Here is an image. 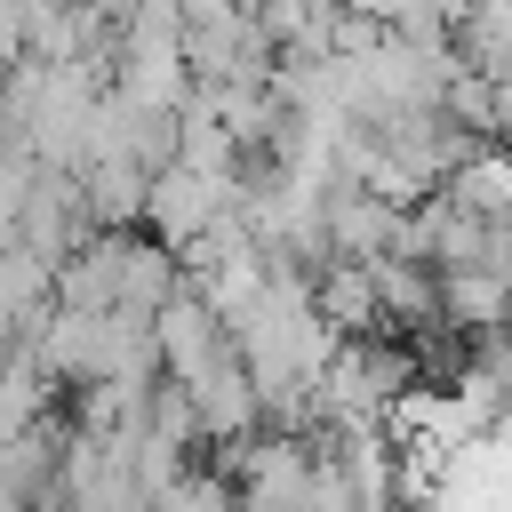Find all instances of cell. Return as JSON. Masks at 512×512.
Returning a JSON list of instances; mask_svg holds the SVG:
<instances>
[{"mask_svg":"<svg viewBox=\"0 0 512 512\" xmlns=\"http://www.w3.org/2000/svg\"><path fill=\"white\" fill-rule=\"evenodd\" d=\"M440 120H456V128H464V136H480V144H496V128H504V80L456 72V80L440 88Z\"/></svg>","mask_w":512,"mask_h":512,"instance_id":"obj_11","label":"cell"},{"mask_svg":"<svg viewBox=\"0 0 512 512\" xmlns=\"http://www.w3.org/2000/svg\"><path fill=\"white\" fill-rule=\"evenodd\" d=\"M72 176H80V208L96 232H136V216H144V168L136 160H88Z\"/></svg>","mask_w":512,"mask_h":512,"instance_id":"obj_9","label":"cell"},{"mask_svg":"<svg viewBox=\"0 0 512 512\" xmlns=\"http://www.w3.org/2000/svg\"><path fill=\"white\" fill-rule=\"evenodd\" d=\"M16 64H24V8L0 0V72H16Z\"/></svg>","mask_w":512,"mask_h":512,"instance_id":"obj_13","label":"cell"},{"mask_svg":"<svg viewBox=\"0 0 512 512\" xmlns=\"http://www.w3.org/2000/svg\"><path fill=\"white\" fill-rule=\"evenodd\" d=\"M144 432L152 440H168V448H200V424H192V400H184V384H168V376H152L144 384Z\"/></svg>","mask_w":512,"mask_h":512,"instance_id":"obj_12","label":"cell"},{"mask_svg":"<svg viewBox=\"0 0 512 512\" xmlns=\"http://www.w3.org/2000/svg\"><path fill=\"white\" fill-rule=\"evenodd\" d=\"M56 304V264L32 256V248H0V344H24Z\"/></svg>","mask_w":512,"mask_h":512,"instance_id":"obj_7","label":"cell"},{"mask_svg":"<svg viewBox=\"0 0 512 512\" xmlns=\"http://www.w3.org/2000/svg\"><path fill=\"white\" fill-rule=\"evenodd\" d=\"M432 296L448 336H488L504 320V272H432Z\"/></svg>","mask_w":512,"mask_h":512,"instance_id":"obj_10","label":"cell"},{"mask_svg":"<svg viewBox=\"0 0 512 512\" xmlns=\"http://www.w3.org/2000/svg\"><path fill=\"white\" fill-rule=\"evenodd\" d=\"M176 288H184L176 248H160L152 232H120V240H112V312H144V320H152Z\"/></svg>","mask_w":512,"mask_h":512,"instance_id":"obj_5","label":"cell"},{"mask_svg":"<svg viewBox=\"0 0 512 512\" xmlns=\"http://www.w3.org/2000/svg\"><path fill=\"white\" fill-rule=\"evenodd\" d=\"M88 232H96V224H88V208H80V176H72V168H32V184H24V200H16V248L64 264Z\"/></svg>","mask_w":512,"mask_h":512,"instance_id":"obj_2","label":"cell"},{"mask_svg":"<svg viewBox=\"0 0 512 512\" xmlns=\"http://www.w3.org/2000/svg\"><path fill=\"white\" fill-rule=\"evenodd\" d=\"M448 208H464V216H480V224H504L512 216V168H504V152L496 144H480V152H464L440 184H432Z\"/></svg>","mask_w":512,"mask_h":512,"instance_id":"obj_8","label":"cell"},{"mask_svg":"<svg viewBox=\"0 0 512 512\" xmlns=\"http://www.w3.org/2000/svg\"><path fill=\"white\" fill-rule=\"evenodd\" d=\"M312 312H320L336 336H384L376 280H368V264H352V256H328V264H312Z\"/></svg>","mask_w":512,"mask_h":512,"instance_id":"obj_6","label":"cell"},{"mask_svg":"<svg viewBox=\"0 0 512 512\" xmlns=\"http://www.w3.org/2000/svg\"><path fill=\"white\" fill-rule=\"evenodd\" d=\"M224 344H232V336H224V320H216L192 288H176V296L152 312V352H160V376H168V384H184L192 368H208Z\"/></svg>","mask_w":512,"mask_h":512,"instance_id":"obj_3","label":"cell"},{"mask_svg":"<svg viewBox=\"0 0 512 512\" xmlns=\"http://www.w3.org/2000/svg\"><path fill=\"white\" fill-rule=\"evenodd\" d=\"M296 8H304V16H320V24L336 16V0H296Z\"/></svg>","mask_w":512,"mask_h":512,"instance_id":"obj_14","label":"cell"},{"mask_svg":"<svg viewBox=\"0 0 512 512\" xmlns=\"http://www.w3.org/2000/svg\"><path fill=\"white\" fill-rule=\"evenodd\" d=\"M224 208H232V176H192V168L168 160V168L144 176V216H136V224H144L160 248H184V240L208 232Z\"/></svg>","mask_w":512,"mask_h":512,"instance_id":"obj_1","label":"cell"},{"mask_svg":"<svg viewBox=\"0 0 512 512\" xmlns=\"http://www.w3.org/2000/svg\"><path fill=\"white\" fill-rule=\"evenodd\" d=\"M64 416L48 408V416H32L16 440H0V496H16V504H56V464H64Z\"/></svg>","mask_w":512,"mask_h":512,"instance_id":"obj_4","label":"cell"}]
</instances>
